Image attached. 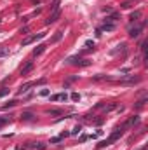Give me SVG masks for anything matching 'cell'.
<instances>
[{
    "mask_svg": "<svg viewBox=\"0 0 148 150\" xmlns=\"http://www.w3.org/2000/svg\"><path fill=\"white\" fill-rule=\"evenodd\" d=\"M66 63L75 65V66H89V65H91V59H84V58H79V56H72V58L66 59Z\"/></svg>",
    "mask_w": 148,
    "mask_h": 150,
    "instance_id": "1",
    "label": "cell"
},
{
    "mask_svg": "<svg viewBox=\"0 0 148 150\" xmlns=\"http://www.w3.org/2000/svg\"><path fill=\"white\" fill-rule=\"evenodd\" d=\"M143 28H145V21H143V23L134 24V26H131V28H129V37H131V39H138V37L141 35Z\"/></svg>",
    "mask_w": 148,
    "mask_h": 150,
    "instance_id": "2",
    "label": "cell"
},
{
    "mask_svg": "<svg viewBox=\"0 0 148 150\" xmlns=\"http://www.w3.org/2000/svg\"><path fill=\"white\" fill-rule=\"evenodd\" d=\"M59 17H61V7H59V9H54V11H51L49 17L46 19V24H52V23H56Z\"/></svg>",
    "mask_w": 148,
    "mask_h": 150,
    "instance_id": "3",
    "label": "cell"
},
{
    "mask_svg": "<svg viewBox=\"0 0 148 150\" xmlns=\"http://www.w3.org/2000/svg\"><path fill=\"white\" fill-rule=\"evenodd\" d=\"M44 37H46V33H37V35H31V37H28V39H24V40H23V47H26V46H30V44H33V42L40 40V39H44Z\"/></svg>",
    "mask_w": 148,
    "mask_h": 150,
    "instance_id": "4",
    "label": "cell"
},
{
    "mask_svg": "<svg viewBox=\"0 0 148 150\" xmlns=\"http://www.w3.org/2000/svg\"><path fill=\"white\" fill-rule=\"evenodd\" d=\"M136 124H139V115H132V117H129L122 127H124V129H131V127H134Z\"/></svg>",
    "mask_w": 148,
    "mask_h": 150,
    "instance_id": "5",
    "label": "cell"
},
{
    "mask_svg": "<svg viewBox=\"0 0 148 150\" xmlns=\"http://www.w3.org/2000/svg\"><path fill=\"white\" fill-rule=\"evenodd\" d=\"M30 87H33V82H26V84H23V86L17 89V96H23V94L28 91Z\"/></svg>",
    "mask_w": 148,
    "mask_h": 150,
    "instance_id": "6",
    "label": "cell"
},
{
    "mask_svg": "<svg viewBox=\"0 0 148 150\" xmlns=\"http://www.w3.org/2000/svg\"><path fill=\"white\" fill-rule=\"evenodd\" d=\"M33 66H35V65H33V61H28V63H26V65L23 66V68H21V75H28L30 72L33 70Z\"/></svg>",
    "mask_w": 148,
    "mask_h": 150,
    "instance_id": "7",
    "label": "cell"
},
{
    "mask_svg": "<svg viewBox=\"0 0 148 150\" xmlns=\"http://www.w3.org/2000/svg\"><path fill=\"white\" fill-rule=\"evenodd\" d=\"M59 99L66 101V99H68V94H66V92H61V94H52L51 96V101H59Z\"/></svg>",
    "mask_w": 148,
    "mask_h": 150,
    "instance_id": "8",
    "label": "cell"
},
{
    "mask_svg": "<svg viewBox=\"0 0 148 150\" xmlns=\"http://www.w3.org/2000/svg\"><path fill=\"white\" fill-rule=\"evenodd\" d=\"M46 47H47L46 44H38V46H37V47L33 49V52H31V54H33V56H40L42 52L46 51Z\"/></svg>",
    "mask_w": 148,
    "mask_h": 150,
    "instance_id": "9",
    "label": "cell"
},
{
    "mask_svg": "<svg viewBox=\"0 0 148 150\" xmlns=\"http://www.w3.org/2000/svg\"><path fill=\"white\" fill-rule=\"evenodd\" d=\"M26 148H35V150H44V148H46V145L42 143V141H37V143H30V145H26Z\"/></svg>",
    "mask_w": 148,
    "mask_h": 150,
    "instance_id": "10",
    "label": "cell"
},
{
    "mask_svg": "<svg viewBox=\"0 0 148 150\" xmlns=\"http://www.w3.org/2000/svg\"><path fill=\"white\" fill-rule=\"evenodd\" d=\"M46 114H47V115H52V117H59V115H63V110H59V108H51V110H47Z\"/></svg>",
    "mask_w": 148,
    "mask_h": 150,
    "instance_id": "11",
    "label": "cell"
},
{
    "mask_svg": "<svg viewBox=\"0 0 148 150\" xmlns=\"http://www.w3.org/2000/svg\"><path fill=\"white\" fill-rule=\"evenodd\" d=\"M99 30H101V32H113V30H115V24H113V23H103V26H101Z\"/></svg>",
    "mask_w": 148,
    "mask_h": 150,
    "instance_id": "12",
    "label": "cell"
},
{
    "mask_svg": "<svg viewBox=\"0 0 148 150\" xmlns=\"http://www.w3.org/2000/svg\"><path fill=\"white\" fill-rule=\"evenodd\" d=\"M119 17H120V14H119V12H113L112 16H108L106 19H105V23H113V24H115V21H117Z\"/></svg>",
    "mask_w": 148,
    "mask_h": 150,
    "instance_id": "13",
    "label": "cell"
},
{
    "mask_svg": "<svg viewBox=\"0 0 148 150\" xmlns=\"http://www.w3.org/2000/svg\"><path fill=\"white\" fill-rule=\"evenodd\" d=\"M141 17V11H134V12H131V16H129V19H131V23H136L138 19Z\"/></svg>",
    "mask_w": 148,
    "mask_h": 150,
    "instance_id": "14",
    "label": "cell"
},
{
    "mask_svg": "<svg viewBox=\"0 0 148 150\" xmlns=\"http://www.w3.org/2000/svg\"><path fill=\"white\" fill-rule=\"evenodd\" d=\"M61 39H63V32H56V33L51 37V42H52V44H56V42H59Z\"/></svg>",
    "mask_w": 148,
    "mask_h": 150,
    "instance_id": "15",
    "label": "cell"
},
{
    "mask_svg": "<svg viewBox=\"0 0 148 150\" xmlns=\"http://www.w3.org/2000/svg\"><path fill=\"white\" fill-rule=\"evenodd\" d=\"M125 44H119L117 46V49H113V51H110V54H117V52H125Z\"/></svg>",
    "mask_w": 148,
    "mask_h": 150,
    "instance_id": "16",
    "label": "cell"
},
{
    "mask_svg": "<svg viewBox=\"0 0 148 150\" xmlns=\"http://www.w3.org/2000/svg\"><path fill=\"white\" fill-rule=\"evenodd\" d=\"M33 114H31V112H23V114H21V119H23V121H33Z\"/></svg>",
    "mask_w": 148,
    "mask_h": 150,
    "instance_id": "17",
    "label": "cell"
},
{
    "mask_svg": "<svg viewBox=\"0 0 148 150\" xmlns=\"http://www.w3.org/2000/svg\"><path fill=\"white\" fill-rule=\"evenodd\" d=\"M9 52H11V51H9V47H4V46H2V47H0V58H5V56H9Z\"/></svg>",
    "mask_w": 148,
    "mask_h": 150,
    "instance_id": "18",
    "label": "cell"
},
{
    "mask_svg": "<svg viewBox=\"0 0 148 150\" xmlns=\"http://www.w3.org/2000/svg\"><path fill=\"white\" fill-rule=\"evenodd\" d=\"M9 92H11V89H9V87H2V89H0V98H4V96H7V94H9Z\"/></svg>",
    "mask_w": 148,
    "mask_h": 150,
    "instance_id": "19",
    "label": "cell"
},
{
    "mask_svg": "<svg viewBox=\"0 0 148 150\" xmlns=\"http://www.w3.org/2000/svg\"><path fill=\"white\" fill-rule=\"evenodd\" d=\"M80 131H82V127H80V126H75V127H73V131L70 133V136H77Z\"/></svg>",
    "mask_w": 148,
    "mask_h": 150,
    "instance_id": "20",
    "label": "cell"
},
{
    "mask_svg": "<svg viewBox=\"0 0 148 150\" xmlns=\"http://www.w3.org/2000/svg\"><path fill=\"white\" fill-rule=\"evenodd\" d=\"M16 103H17V101H9L7 105H4V107H2V110H9V108H12V107H14Z\"/></svg>",
    "mask_w": 148,
    "mask_h": 150,
    "instance_id": "21",
    "label": "cell"
},
{
    "mask_svg": "<svg viewBox=\"0 0 148 150\" xmlns=\"http://www.w3.org/2000/svg\"><path fill=\"white\" fill-rule=\"evenodd\" d=\"M59 4H61V0H54L51 5V11H54V9H59Z\"/></svg>",
    "mask_w": 148,
    "mask_h": 150,
    "instance_id": "22",
    "label": "cell"
},
{
    "mask_svg": "<svg viewBox=\"0 0 148 150\" xmlns=\"http://www.w3.org/2000/svg\"><path fill=\"white\" fill-rule=\"evenodd\" d=\"M86 47H87V49H91V51H94V40H87Z\"/></svg>",
    "mask_w": 148,
    "mask_h": 150,
    "instance_id": "23",
    "label": "cell"
},
{
    "mask_svg": "<svg viewBox=\"0 0 148 150\" xmlns=\"http://www.w3.org/2000/svg\"><path fill=\"white\" fill-rule=\"evenodd\" d=\"M120 7H122V9H131L132 4H131V2H122V4H120Z\"/></svg>",
    "mask_w": 148,
    "mask_h": 150,
    "instance_id": "24",
    "label": "cell"
},
{
    "mask_svg": "<svg viewBox=\"0 0 148 150\" xmlns=\"http://www.w3.org/2000/svg\"><path fill=\"white\" fill-rule=\"evenodd\" d=\"M11 121V119H9V117H0V127L4 126V124H7V122Z\"/></svg>",
    "mask_w": 148,
    "mask_h": 150,
    "instance_id": "25",
    "label": "cell"
},
{
    "mask_svg": "<svg viewBox=\"0 0 148 150\" xmlns=\"http://www.w3.org/2000/svg\"><path fill=\"white\" fill-rule=\"evenodd\" d=\"M70 98L73 99V101H79V99H80V94H79V92H72V96H70Z\"/></svg>",
    "mask_w": 148,
    "mask_h": 150,
    "instance_id": "26",
    "label": "cell"
},
{
    "mask_svg": "<svg viewBox=\"0 0 148 150\" xmlns=\"http://www.w3.org/2000/svg\"><path fill=\"white\" fill-rule=\"evenodd\" d=\"M105 79L108 80L110 77H108V75H106V77H105V75H96V77H94V80H105Z\"/></svg>",
    "mask_w": 148,
    "mask_h": 150,
    "instance_id": "27",
    "label": "cell"
},
{
    "mask_svg": "<svg viewBox=\"0 0 148 150\" xmlns=\"http://www.w3.org/2000/svg\"><path fill=\"white\" fill-rule=\"evenodd\" d=\"M38 94H40V96H49V94H51V91H49V89H42Z\"/></svg>",
    "mask_w": 148,
    "mask_h": 150,
    "instance_id": "28",
    "label": "cell"
},
{
    "mask_svg": "<svg viewBox=\"0 0 148 150\" xmlns=\"http://www.w3.org/2000/svg\"><path fill=\"white\" fill-rule=\"evenodd\" d=\"M42 84H46V79H38L33 82V86H42Z\"/></svg>",
    "mask_w": 148,
    "mask_h": 150,
    "instance_id": "29",
    "label": "cell"
},
{
    "mask_svg": "<svg viewBox=\"0 0 148 150\" xmlns=\"http://www.w3.org/2000/svg\"><path fill=\"white\" fill-rule=\"evenodd\" d=\"M68 136H70V133H68V131H63V133L59 134V138H61V140H63V138H68Z\"/></svg>",
    "mask_w": 148,
    "mask_h": 150,
    "instance_id": "30",
    "label": "cell"
},
{
    "mask_svg": "<svg viewBox=\"0 0 148 150\" xmlns=\"http://www.w3.org/2000/svg\"><path fill=\"white\" fill-rule=\"evenodd\" d=\"M59 141H61V138H59V136H56V138H51V141H49V143H59Z\"/></svg>",
    "mask_w": 148,
    "mask_h": 150,
    "instance_id": "31",
    "label": "cell"
},
{
    "mask_svg": "<svg viewBox=\"0 0 148 150\" xmlns=\"http://www.w3.org/2000/svg\"><path fill=\"white\" fill-rule=\"evenodd\" d=\"M28 26H23V28H21V33H23V35H26V33H28Z\"/></svg>",
    "mask_w": 148,
    "mask_h": 150,
    "instance_id": "32",
    "label": "cell"
},
{
    "mask_svg": "<svg viewBox=\"0 0 148 150\" xmlns=\"http://www.w3.org/2000/svg\"><path fill=\"white\" fill-rule=\"evenodd\" d=\"M86 140H87V134H82V136H80V140H79V141H80V143H82V141H86Z\"/></svg>",
    "mask_w": 148,
    "mask_h": 150,
    "instance_id": "33",
    "label": "cell"
},
{
    "mask_svg": "<svg viewBox=\"0 0 148 150\" xmlns=\"http://www.w3.org/2000/svg\"><path fill=\"white\" fill-rule=\"evenodd\" d=\"M101 35H103V33H101V30L98 28V30H96V37H98V39H99V37H101Z\"/></svg>",
    "mask_w": 148,
    "mask_h": 150,
    "instance_id": "34",
    "label": "cell"
},
{
    "mask_svg": "<svg viewBox=\"0 0 148 150\" xmlns=\"http://www.w3.org/2000/svg\"><path fill=\"white\" fill-rule=\"evenodd\" d=\"M139 150H146V147H141V148H139Z\"/></svg>",
    "mask_w": 148,
    "mask_h": 150,
    "instance_id": "35",
    "label": "cell"
},
{
    "mask_svg": "<svg viewBox=\"0 0 148 150\" xmlns=\"http://www.w3.org/2000/svg\"><path fill=\"white\" fill-rule=\"evenodd\" d=\"M0 21H2V19H0Z\"/></svg>",
    "mask_w": 148,
    "mask_h": 150,
    "instance_id": "36",
    "label": "cell"
}]
</instances>
